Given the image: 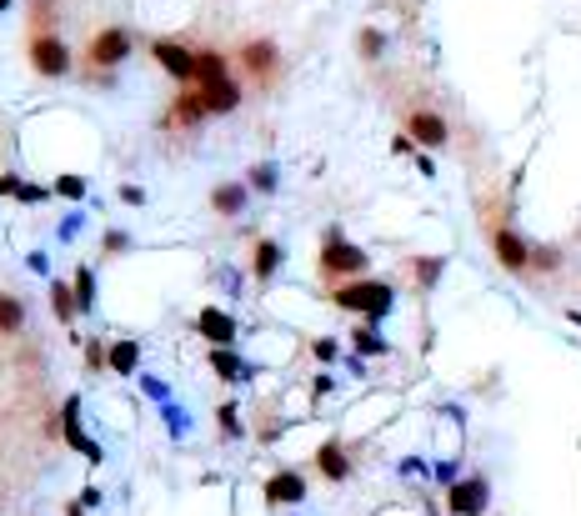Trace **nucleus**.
<instances>
[{
    "mask_svg": "<svg viewBox=\"0 0 581 516\" xmlns=\"http://www.w3.org/2000/svg\"><path fill=\"white\" fill-rule=\"evenodd\" d=\"M211 366H215V371H221L226 381H236L240 371H246V366L236 361V351H231V346H215V351H211Z\"/></svg>",
    "mask_w": 581,
    "mask_h": 516,
    "instance_id": "obj_24",
    "label": "nucleus"
},
{
    "mask_svg": "<svg viewBox=\"0 0 581 516\" xmlns=\"http://www.w3.org/2000/svg\"><path fill=\"white\" fill-rule=\"evenodd\" d=\"M71 291H76V306H80V316H90L96 311V276H90L86 266L76 271V281H71Z\"/></svg>",
    "mask_w": 581,
    "mask_h": 516,
    "instance_id": "obj_21",
    "label": "nucleus"
},
{
    "mask_svg": "<svg viewBox=\"0 0 581 516\" xmlns=\"http://www.w3.org/2000/svg\"><path fill=\"white\" fill-rule=\"evenodd\" d=\"M215 421H221V431H226V436H240V416H236V406H221V411H215Z\"/></svg>",
    "mask_w": 581,
    "mask_h": 516,
    "instance_id": "obj_28",
    "label": "nucleus"
},
{
    "mask_svg": "<svg viewBox=\"0 0 581 516\" xmlns=\"http://www.w3.org/2000/svg\"><path fill=\"white\" fill-rule=\"evenodd\" d=\"M15 196H21V201H26V206H36V201H46L51 190H46V186H26V181H21V190H15Z\"/></svg>",
    "mask_w": 581,
    "mask_h": 516,
    "instance_id": "obj_30",
    "label": "nucleus"
},
{
    "mask_svg": "<svg viewBox=\"0 0 581 516\" xmlns=\"http://www.w3.org/2000/svg\"><path fill=\"white\" fill-rule=\"evenodd\" d=\"M265 502H271V506L306 502V477H296V471H276V477L265 481Z\"/></svg>",
    "mask_w": 581,
    "mask_h": 516,
    "instance_id": "obj_12",
    "label": "nucleus"
},
{
    "mask_svg": "<svg viewBox=\"0 0 581 516\" xmlns=\"http://www.w3.org/2000/svg\"><path fill=\"white\" fill-rule=\"evenodd\" d=\"M406 136L417 140V146H431V151H436V146L451 140V126H446L436 111H411L406 115Z\"/></svg>",
    "mask_w": 581,
    "mask_h": 516,
    "instance_id": "obj_8",
    "label": "nucleus"
},
{
    "mask_svg": "<svg viewBox=\"0 0 581 516\" xmlns=\"http://www.w3.org/2000/svg\"><path fill=\"white\" fill-rule=\"evenodd\" d=\"M316 471H321L326 481H346V477H351V461H346L341 441H326V446L316 452Z\"/></svg>",
    "mask_w": 581,
    "mask_h": 516,
    "instance_id": "obj_17",
    "label": "nucleus"
},
{
    "mask_svg": "<svg viewBox=\"0 0 581 516\" xmlns=\"http://www.w3.org/2000/svg\"><path fill=\"white\" fill-rule=\"evenodd\" d=\"M281 261H286V246H281V241H256V251H251V276L256 281H271L281 271Z\"/></svg>",
    "mask_w": 581,
    "mask_h": 516,
    "instance_id": "obj_13",
    "label": "nucleus"
},
{
    "mask_svg": "<svg viewBox=\"0 0 581 516\" xmlns=\"http://www.w3.org/2000/svg\"><path fill=\"white\" fill-rule=\"evenodd\" d=\"M51 196H61V201H86V176H55V186H51Z\"/></svg>",
    "mask_w": 581,
    "mask_h": 516,
    "instance_id": "obj_23",
    "label": "nucleus"
},
{
    "mask_svg": "<svg viewBox=\"0 0 581 516\" xmlns=\"http://www.w3.org/2000/svg\"><path fill=\"white\" fill-rule=\"evenodd\" d=\"M331 301L341 306V311H356V316H371V321H381V316L396 306V291L386 286V281H341V286L331 291Z\"/></svg>",
    "mask_w": 581,
    "mask_h": 516,
    "instance_id": "obj_1",
    "label": "nucleus"
},
{
    "mask_svg": "<svg viewBox=\"0 0 581 516\" xmlns=\"http://www.w3.org/2000/svg\"><path fill=\"white\" fill-rule=\"evenodd\" d=\"M196 331H201L211 346H231V341H236V321H231V311H221V306H201Z\"/></svg>",
    "mask_w": 581,
    "mask_h": 516,
    "instance_id": "obj_10",
    "label": "nucleus"
},
{
    "mask_svg": "<svg viewBox=\"0 0 581 516\" xmlns=\"http://www.w3.org/2000/svg\"><path fill=\"white\" fill-rule=\"evenodd\" d=\"M486 496H492L486 477H471V481H456L451 496H446V506H451V516H481L486 512Z\"/></svg>",
    "mask_w": 581,
    "mask_h": 516,
    "instance_id": "obj_7",
    "label": "nucleus"
},
{
    "mask_svg": "<svg viewBox=\"0 0 581 516\" xmlns=\"http://www.w3.org/2000/svg\"><path fill=\"white\" fill-rule=\"evenodd\" d=\"M80 226H86V216H80V211H71V216H65V221H61V241L80 236Z\"/></svg>",
    "mask_w": 581,
    "mask_h": 516,
    "instance_id": "obj_29",
    "label": "nucleus"
},
{
    "mask_svg": "<svg viewBox=\"0 0 581 516\" xmlns=\"http://www.w3.org/2000/svg\"><path fill=\"white\" fill-rule=\"evenodd\" d=\"M316 356H321V361H336V341H316Z\"/></svg>",
    "mask_w": 581,
    "mask_h": 516,
    "instance_id": "obj_34",
    "label": "nucleus"
},
{
    "mask_svg": "<svg viewBox=\"0 0 581 516\" xmlns=\"http://www.w3.org/2000/svg\"><path fill=\"white\" fill-rule=\"evenodd\" d=\"M246 201H251V186H240V181H221V186L211 190V211L215 216H240Z\"/></svg>",
    "mask_w": 581,
    "mask_h": 516,
    "instance_id": "obj_14",
    "label": "nucleus"
},
{
    "mask_svg": "<svg viewBox=\"0 0 581 516\" xmlns=\"http://www.w3.org/2000/svg\"><path fill=\"white\" fill-rule=\"evenodd\" d=\"M206 115H211V106H206L201 86H186L176 96V106H171V126H201Z\"/></svg>",
    "mask_w": 581,
    "mask_h": 516,
    "instance_id": "obj_11",
    "label": "nucleus"
},
{
    "mask_svg": "<svg viewBox=\"0 0 581 516\" xmlns=\"http://www.w3.org/2000/svg\"><path fill=\"white\" fill-rule=\"evenodd\" d=\"M236 61H240V71H246V76L271 80V76H276V65H281V46H276L271 36H251V40L236 51Z\"/></svg>",
    "mask_w": 581,
    "mask_h": 516,
    "instance_id": "obj_5",
    "label": "nucleus"
},
{
    "mask_svg": "<svg viewBox=\"0 0 581 516\" xmlns=\"http://www.w3.org/2000/svg\"><path fill=\"white\" fill-rule=\"evenodd\" d=\"M201 96H206V106H211V115H231V111H240V86L236 80H211V86H201Z\"/></svg>",
    "mask_w": 581,
    "mask_h": 516,
    "instance_id": "obj_15",
    "label": "nucleus"
},
{
    "mask_svg": "<svg viewBox=\"0 0 581 516\" xmlns=\"http://www.w3.org/2000/svg\"><path fill=\"white\" fill-rule=\"evenodd\" d=\"M121 201H126V206H146V190H140V186H121Z\"/></svg>",
    "mask_w": 581,
    "mask_h": 516,
    "instance_id": "obj_32",
    "label": "nucleus"
},
{
    "mask_svg": "<svg viewBox=\"0 0 581 516\" xmlns=\"http://www.w3.org/2000/svg\"><path fill=\"white\" fill-rule=\"evenodd\" d=\"M126 246H131L126 231H105V251H126Z\"/></svg>",
    "mask_w": 581,
    "mask_h": 516,
    "instance_id": "obj_31",
    "label": "nucleus"
},
{
    "mask_svg": "<svg viewBox=\"0 0 581 516\" xmlns=\"http://www.w3.org/2000/svg\"><path fill=\"white\" fill-rule=\"evenodd\" d=\"M442 271H446L442 256H417V281H421V286H436V281H442Z\"/></svg>",
    "mask_w": 581,
    "mask_h": 516,
    "instance_id": "obj_25",
    "label": "nucleus"
},
{
    "mask_svg": "<svg viewBox=\"0 0 581 516\" xmlns=\"http://www.w3.org/2000/svg\"><path fill=\"white\" fill-rule=\"evenodd\" d=\"M316 266H321V276L326 281H356V276H366L371 256H366V246H356V241L341 236V231H331Z\"/></svg>",
    "mask_w": 581,
    "mask_h": 516,
    "instance_id": "obj_2",
    "label": "nucleus"
},
{
    "mask_svg": "<svg viewBox=\"0 0 581 516\" xmlns=\"http://www.w3.org/2000/svg\"><path fill=\"white\" fill-rule=\"evenodd\" d=\"M351 341H356V351H361V356H381V351H386V341H381V331H371V326H366V331H356Z\"/></svg>",
    "mask_w": 581,
    "mask_h": 516,
    "instance_id": "obj_26",
    "label": "nucleus"
},
{
    "mask_svg": "<svg viewBox=\"0 0 581 516\" xmlns=\"http://www.w3.org/2000/svg\"><path fill=\"white\" fill-rule=\"evenodd\" d=\"M26 61H30V71H36V76H46V80L71 76V46H65V40L55 36L51 26H36V30H30Z\"/></svg>",
    "mask_w": 581,
    "mask_h": 516,
    "instance_id": "obj_3",
    "label": "nucleus"
},
{
    "mask_svg": "<svg viewBox=\"0 0 581 516\" xmlns=\"http://www.w3.org/2000/svg\"><path fill=\"white\" fill-rule=\"evenodd\" d=\"M126 61H131V30L105 26V30L90 36V46H86V65H90V71H115V65H126Z\"/></svg>",
    "mask_w": 581,
    "mask_h": 516,
    "instance_id": "obj_4",
    "label": "nucleus"
},
{
    "mask_svg": "<svg viewBox=\"0 0 581 516\" xmlns=\"http://www.w3.org/2000/svg\"><path fill=\"white\" fill-rule=\"evenodd\" d=\"M0 11H11V0H0Z\"/></svg>",
    "mask_w": 581,
    "mask_h": 516,
    "instance_id": "obj_36",
    "label": "nucleus"
},
{
    "mask_svg": "<svg viewBox=\"0 0 581 516\" xmlns=\"http://www.w3.org/2000/svg\"><path fill=\"white\" fill-rule=\"evenodd\" d=\"M392 151H396V156H411V151H417V140H411V136H396Z\"/></svg>",
    "mask_w": 581,
    "mask_h": 516,
    "instance_id": "obj_35",
    "label": "nucleus"
},
{
    "mask_svg": "<svg viewBox=\"0 0 581 516\" xmlns=\"http://www.w3.org/2000/svg\"><path fill=\"white\" fill-rule=\"evenodd\" d=\"M231 65L221 51H196V86H211V80H226Z\"/></svg>",
    "mask_w": 581,
    "mask_h": 516,
    "instance_id": "obj_20",
    "label": "nucleus"
},
{
    "mask_svg": "<svg viewBox=\"0 0 581 516\" xmlns=\"http://www.w3.org/2000/svg\"><path fill=\"white\" fill-rule=\"evenodd\" d=\"M105 366H111L115 376H131L140 366V341H111V351H105Z\"/></svg>",
    "mask_w": 581,
    "mask_h": 516,
    "instance_id": "obj_18",
    "label": "nucleus"
},
{
    "mask_svg": "<svg viewBox=\"0 0 581 516\" xmlns=\"http://www.w3.org/2000/svg\"><path fill=\"white\" fill-rule=\"evenodd\" d=\"M15 190H21V176H11V171H5V176H0V196H15Z\"/></svg>",
    "mask_w": 581,
    "mask_h": 516,
    "instance_id": "obj_33",
    "label": "nucleus"
},
{
    "mask_svg": "<svg viewBox=\"0 0 581 516\" xmlns=\"http://www.w3.org/2000/svg\"><path fill=\"white\" fill-rule=\"evenodd\" d=\"M151 61L161 65L171 80L196 86V51H190V46H176V40H151Z\"/></svg>",
    "mask_w": 581,
    "mask_h": 516,
    "instance_id": "obj_6",
    "label": "nucleus"
},
{
    "mask_svg": "<svg viewBox=\"0 0 581 516\" xmlns=\"http://www.w3.org/2000/svg\"><path fill=\"white\" fill-rule=\"evenodd\" d=\"M492 251H496V261H501L506 271H526V266H531V246L517 236V231H506V226L492 231Z\"/></svg>",
    "mask_w": 581,
    "mask_h": 516,
    "instance_id": "obj_9",
    "label": "nucleus"
},
{
    "mask_svg": "<svg viewBox=\"0 0 581 516\" xmlns=\"http://www.w3.org/2000/svg\"><path fill=\"white\" fill-rule=\"evenodd\" d=\"M381 51H386V36H381V30H361V55H366V61H381Z\"/></svg>",
    "mask_w": 581,
    "mask_h": 516,
    "instance_id": "obj_27",
    "label": "nucleus"
},
{
    "mask_svg": "<svg viewBox=\"0 0 581 516\" xmlns=\"http://www.w3.org/2000/svg\"><path fill=\"white\" fill-rule=\"evenodd\" d=\"M246 186L251 190H261V196H271V190L281 186V171L271 161H261V165H251V176H246Z\"/></svg>",
    "mask_w": 581,
    "mask_h": 516,
    "instance_id": "obj_22",
    "label": "nucleus"
},
{
    "mask_svg": "<svg viewBox=\"0 0 581 516\" xmlns=\"http://www.w3.org/2000/svg\"><path fill=\"white\" fill-rule=\"evenodd\" d=\"M51 311H55V321L61 326H71L80 316V306H76V291H71V281H51Z\"/></svg>",
    "mask_w": 581,
    "mask_h": 516,
    "instance_id": "obj_19",
    "label": "nucleus"
},
{
    "mask_svg": "<svg viewBox=\"0 0 581 516\" xmlns=\"http://www.w3.org/2000/svg\"><path fill=\"white\" fill-rule=\"evenodd\" d=\"M26 301L15 296V291H0V336H21L26 331Z\"/></svg>",
    "mask_w": 581,
    "mask_h": 516,
    "instance_id": "obj_16",
    "label": "nucleus"
}]
</instances>
